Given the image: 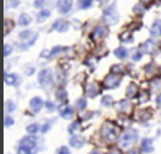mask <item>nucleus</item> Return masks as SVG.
Listing matches in <instances>:
<instances>
[{"mask_svg": "<svg viewBox=\"0 0 161 154\" xmlns=\"http://www.w3.org/2000/svg\"><path fill=\"white\" fill-rule=\"evenodd\" d=\"M46 107H47V109H48V111H53L54 104H53V102H51V101H47V102H46Z\"/></svg>", "mask_w": 161, "mask_h": 154, "instance_id": "nucleus-39", "label": "nucleus"}, {"mask_svg": "<svg viewBox=\"0 0 161 154\" xmlns=\"http://www.w3.org/2000/svg\"><path fill=\"white\" fill-rule=\"evenodd\" d=\"M11 52H12V47H11L9 45H5L4 46V55L5 57H7Z\"/></svg>", "mask_w": 161, "mask_h": 154, "instance_id": "nucleus-36", "label": "nucleus"}, {"mask_svg": "<svg viewBox=\"0 0 161 154\" xmlns=\"http://www.w3.org/2000/svg\"><path fill=\"white\" fill-rule=\"evenodd\" d=\"M31 33L32 32L30 31H24L20 33V38H23V39H26V38H28V36H31Z\"/></svg>", "mask_w": 161, "mask_h": 154, "instance_id": "nucleus-37", "label": "nucleus"}, {"mask_svg": "<svg viewBox=\"0 0 161 154\" xmlns=\"http://www.w3.org/2000/svg\"><path fill=\"white\" fill-rule=\"evenodd\" d=\"M31 21H32L31 17L26 13L21 14V15L19 17V24H20L21 26H28V25L31 24Z\"/></svg>", "mask_w": 161, "mask_h": 154, "instance_id": "nucleus-18", "label": "nucleus"}, {"mask_svg": "<svg viewBox=\"0 0 161 154\" xmlns=\"http://www.w3.org/2000/svg\"><path fill=\"white\" fill-rule=\"evenodd\" d=\"M134 141H136V132L130 129V131L126 132L124 135L121 136L120 139V146L121 147H130L134 144Z\"/></svg>", "mask_w": 161, "mask_h": 154, "instance_id": "nucleus-4", "label": "nucleus"}, {"mask_svg": "<svg viewBox=\"0 0 161 154\" xmlns=\"http://www.w3.org/2000/svg\"><path fill=\"white\" fill-rule=\"evenodd\" d=\"M5 34H8V32L14 27L13 25V21H11V20H5Z\"/></svg>", "mask_w": 161, "mask_h": 154, "instance_id": "nucleus-25", "label": "nucleus"}, {"mask_svg": "<svg viewBox=\"0 0 161 154\" xmlns=\"http://www.w3.org/2000/svg\"><path fill=\"white\" fill-rule=\"evenodd\" d=\"M140 114H141V119L142 120H147V119H149L151 118V111H141L140 112Z\"/></svg>", "mask_w": 161, "mask_h": 154, "instance_id": "nucleus-34", "label": "nucleus"}, {"mask_svg": "<svg viewBox=\"0 0 161 154\" xmlns=\"http://www.w3.org/2000/svg\"><path fill=\"white\" fill-rule=\"evenodd\" d=\"M5 107H6V111H7V112H12V111L15 109V105H14L12 101H6Z\"/></svg>", "mask_w": 161, "mask_h": 154, "instance_id": "nucleus-29", "label": "nucleus"}, {"mask_svg": "<svg viewBox=\"0 0 161 154\" xmlns=\"http://www.w3.org/2000/svg\"><path fill=\"white\" fill-rule=\"evenodd\" d=\"M136 93H138V86L135 84H130V86H128V88L126 90V96L130 98V99L134 98L135 95H136Z\"/></svg>", "mask_w": 161, "mask_h": 154, "instance_id": "nucleus-16", "label": "nucleus"}, {"mask_svg": "<svg viewBox=\"0 0 161 154\" xmlns=\"http://www.w3.org/2000/svg\"><path fill=\"white\" fill-rule=\"evenodd\" d=\"M48 127H49V125L48 124H46L45 126H44V128H42V132H46L47 129H48Z\"/></svg>", "mask_w": 161, "mask_h": 154, "instance_id": "nucleus-45", "label": "nucleus"}, {"mask_svg": "<svg viewBox=\"0 0 161 154\" xmlns=\"http://www.w3.org/2000/svg\"><path fill=\"white\" fill-rule=\"evenodd\" d=\"M41 57H44V58H48V57H52V53L48 52V51H44V52L41 53Z\"/></svg>", "mask_w": 161, "mask_h": 154, "instance_id": "nucleus-41", "label": "nucleus"}, {"mask_svg": "<svg viewBox=\"0 0 161 154\" xmlns=\"http://www.w3.org/2000/svg\"><path fill=\"white\" fill-rule=\"evenodd\" d=\"M153 150V142L151 139H145L142 141V152H151Z\"/></svg>", "mask_w": 161, "mask_h": 154, "instance_id": "nucleus-19", "label": "nucleus"}, {"mask_svg": "<svg viewBox=\"0 0 161 154\" xmlns=\"http://www.w3.org/2000/svg\"><path fill=\"white\" fill-rule=\"evenodd\" d=\"M124 71H125V67L122 65H116V66H113L112 67L113 73H122Z\"/></svg>", "mask_w": 161, "mask_h": 154, "instance_id": "nucleus-30", "label": "nucleus"}, {"mask_svg": "<svg viewBox=\"0 0 161 154\" xmlns=\"http://www.w3.org/2000/svg\"><path fill=\"white\" fill-rule=\"evenodd\" d=\"M17 81V75L15 74H5V82L7 85H13Z\"/></svg>", "mask_w": 161, "mask_h": 154, "instance_id": "nucleus-21", "label": "nucleus"}, {"mask_svg": "<svg viewBox=\"0 0 161 154\" xmlns=\"http://www.w3.org/2000/svg\"><path fill=\"white\" fill-rule=\"evenodd\" d=\"M57 152H58V153H69V150H68V148H66V147H60V148H59L58 151H57Z\"/></svg>", "mask_w": 161, "mask_h": 154, "instance_id": "nucleus-38", "label": "nucleus"}, {"mask_svg": "<svg viewBox=\"0 0 161 154\" xmlns=\"http://www.w3.org/2000/svg\"><path fill=\"white\" fill-rule=\"evenodd\" d=\"M53 28L58 32H66L68 30V24L65 20H57L53 24Z\"/></svg>", "mask_w": 161, "mask_h": 154, "instance_id": "nucleus-11", "label": "nucleus"}, {"mask_svg": "<svg viewBox=\"0 0 161 154\" xmlns=\"http://www.w3.org/2000/svg\"><path fill=\"white\" fill-rule=\"evenodd\" d=\"M103 21L107 25H114L118 23L119 20V15H118V11H116L115 5H111L103 13Z\"/></svg>", "mask_w": 161, "mask_h": 154, "instance_id": "nucleus-3", "label": "nucleus"}, {"mask_svg": "<svg viewBox=\"0 0 161 154\" xmlns=\"http://www.w3.org/2000/svg\"><path fill=\"white\" fill-rule=\"evenodd\" d=\"M60 50H61L60 47H55V48H54V50L52 51V57H53V55H55V54H57V53H59L58 51H60Z\"/></svg>", "mask_w": 161, "mask_h": 154, "instance_id": "nucleus-42", "label": "nucleus"}, {"mask_svg": "<svg viewBox=\"0 0 161 154\" xmlns=\"http://www.w3.org/2000/svg\"><path fill=\"white\" fill-rule=\"evenodd\" d=\"M119 84H120V78L115 75V73H112V74L107 75L103 80V86L106 88H115Z\"/></svg>", "mask_w": 161, "mask_h": 154, "instance_id": "nucleus-5", "label": "nucleus"}, {"mask_svg": "<svg viewBox=\"0 0 161 154\" xmlns=\"http://www.w3.org/2000/svg\"><path fill=\"white\" fill-rule=\"evenodd\" d=\"M14 124V120L11 117H5V121H4V125L5 127H9V126H12Z\"/></svg>", "mask_w": 161, "mask_h": 154, "instance_id": "nucleus-33", "label": "nucleus"}, {"mask_svg": "<svg viewBox=\"0 0 161 154\" xmlns=\"http://www.w3.org/2000/svg\"><path fill=\"white\" fill-rule=\"evenodd\" d=\"M79 127H80V124L78 123V121H75V123H73V124L71 125V126H69V128H68V131H69V133H73V132L75 131V129H78Z\"/></svg>", "mask_w": 161, "mask_h": 154, "instance_id": "nucleus-35", "label": "nucleus"}, {"mask_svg": "<svg viewBox=\"0 0 161 154\" xmlns=\"http://www.w3.org/2000/svg\"><path fill=\"white\" fill-rule=\"evenodd\" d=\"M141 48H142L143 52H146V53H153L154 50H155V45H154V42H153L152 40H148V41H146L145 44H142Z\"/></svg>", "mask_w": 161, "mask_h": 154, "instance_id": "nucleus-17", "label": "nucleus"}, {"mask_svg": "<svg viewBox=\"0 0 161 154\" xmlns=\"http://www.w3.org/2000/svg\"><path fill=\"white\" fill-rule=\"evenodd\" d=\"M38 131H39V126L36 124H32V125H30V126L27 127V132L31 133V134H36Z\"/></svg>", "mask_w": 161, "mask_h": 154, "instance_id": "nucleus-27", "label": "nucleus"}, {"mask_svg": "<svg viewBox=\"0 0 161 154\" xmlns=\"http://www.w3.org/2000/svg\"><path fill=\"white\" fill-rule=\"evenodd\" d=\"M157 104L159 105V106H161V94L157 98Z\"/></svg>", "mask_w": 161, "mask_h": 154, "instance_id": "nucleus-44", "label": "nucleus"}, {"mask_svg": "<svg viewBox=\"0 0 161 154\" xmlns=\"http://www.w3.org/2000/svg\"><path fill=\"white\" fill-rule=\"evenodd\" d=\"M72 7L71 0H60L58 3V9L63 13H67Z\"/></svg>", "mask_w": 161, "mask_h": 154, "instance_id": "nucleus-8", "label": "nucleus"}, {"mask_svg": "<svg viewBox=\"0 0 161 154\" xmlns=\"http://www.w3.org/2000/svg\"><path fill=\"white\" fill-rule=\"evenodd\" d=\"M52 80H53V74L48 69H44L39 73V82L41 85H44V86L49 85V84H52Z\"/></svg>", "mask_w": 161, "mask_h": 154, "instance_id": "nucleus-6", "label": "nucleus"}, {"mask_svg": "<svg viewBox=\"0 0 161 154\" xmlns=\"http://www.w3.org/2000/svg\"><path fill=\"white\" fill-rule=\"evenodd\" d=\"M151 33H152V36H155V38L161 36V21L160 20H158V21H155V23L153 24L152 28H151Z\"/></svg>", "mask_w": 161, "mask_h": 154, "instance_id": "nucleus-15", "label": "nucleus"}, {"mask_svg": "<svg viewBox=\"0 0 161 154\" xmlns=\"http://www.w3.org/2000/svg\"><path fill=\"white\" fill-rule=\"evenodd\" d=\"M141 53H140V52H136V53H134V54H133V60H135V61H138L139 59H140V58H141Z\"/></svg>", "mask_w": 161, "mask_h": 154, "instance_id": "nucleus-40", "label": "nucleus"}, {"mask_svg": "<svg viewBox=\"0 0 161 154\" xmlns=\"http://www.w3.org/2000/svg\"><path fill=\"white\" fill-rule=\"evenodd\" d=\"M86 93L88 94V96H91V98H94V96L99 93L98 85H97L95 82H92V84H90V85L87 86V88H86Z\"/></svg>", "mask_w": 161, "mask_h": 154, "instance_id": "nucleus-12", "label": "nucleus"}, {"mask_svg": "<svg viewBox=\"0 0 161 154\" xmlns=\"http://www.w3.org/2000/svg\"><path fill=\"white\" fill-rule=\"evenodd\" d=\"M36 146V140L34 136H26L24 138L21 142H20V148H19V153L27 154L31 153L33 148Z\"/></svg>", "mask_w": 161, "mask_h": 154, "instance_id": "nucleus-2", "label": "nucleus"}, {"mask_svg": "<svg viewBox=\"0 0 161 154\" xmlns=\"http://www.w3.org/2000/svg\"><path fill=\"white\" fill-rule=\"evenodd\" d=\"M92 4V0H79V7L80 8H88Z\"/></svg>", "mask_w": 161, "mask_h": 154, "instance_id": "nucleus-26", "label": "nucleus"}, {"mask_svg": "<svg viewBox=\"0 0 161 154\" xmlns=\"http://www.w3.org/2000/svg\"><path fill=\"white\" fill-rule=\"evenodd\" d=\"M59 112H60V115L64 119H69L73 115V109L69 106H61L60 109H59Z\"/></svg>", "mask_w": 161, "mask_h": 154, "instance_id": "nucleus-14", "label": "nucleus"}, {"mask_svg": "<svg viewBox=\"0 0 161 154\" xmlns=\"http://www.w3.org/2000/svg\"><path fill=\"white\" fill-rule=\"evenodd\" d=\"M116 109H118L119 112L128 114L130 111H132V105H130V102L127 101V100H121V101H119V102L116 104Z\"/></svg>", "mask_w": 161, "mask_h": 154, "instance_id": "nucleus-7", "label": "nucleus"}, {"mask_svg": "<svg viewBox=\"0 0 161 154\" xmlns=\"http://www.w3.org/2000/svg\"><path fill=\"white\" fill-rule=\"evenodd\" d=\"M107 34V28L105 26H98V28H95V31L93 32V38L94 39H101Z\"/></svg>", "mask_w": 161, "mask_h": 154, "instance_id": "nucleus-13", "label": "nucleus"}, {"mask_svg": "<svg viewBox=\"0 0 161 154\" xmlns=\"http://www.w3.org/2000/svg\"><path fill=\"white\" fill-rule=\"evenodd\" d=\"M49 11H47V9H44V11H41L40 13L38 14V21L39 23H42V21H45L46 19L49 17Z\"/></svg>", "mask_w": 161, "mask_h": 154, "instance_id": "nucleus-22", "label": "nucleus"}, {"mask_svg": "<svg viewBox=\"0 0 161 154\" xmlns=\"http://www.w3.org/2000/svg\"><path fill=\"white\" fill-rule=\"evenodd\" d=\"M140 1H141L142 4H149V3L152 1V0H140Z\"/></svg>", "mask_w": 161, "mask_h": 154, "instance_id": "nucleus-46", "label": "nucleus"}, {"mask_svg": "<svg viewBox=\"0 0 161 154\" xmlns=\"http://www.w3.org/2000/svg\"><path fill=\"white\" fill-rule=\"evenodd\" d=\"M86 105H87V101H86V99H79V101L76 102V107H78V109H85L86 108Z\"/></svg>", "mask_w": 161, "mask_h": 154, "instance_id": "nucleus-28", "label": "nucleus"}, {"mask_svg": "<svg viewBox=\"0 0 161 154\" xmlns=\"http://www.w3.org/2000/svg\"><path fill=\"white\" fill-rule=\"evenodd\" d=\"M33 73H34V68H33V67H32V68H27L26 74H28V75H30V74H33Z\"/></svg>", "mask_w": 161, "mask_h": 154, "instance_id": "nucleus-43", "label": "nucleus"}, {"mask_svg": "<svg viewBox=\"0 0 161 154\" xmlns=\"http://www.w3.org/2000/svg\"><path fill=\"white\" fill-rule=\"evenodd\" d=\"M120 39L122 41H130L132 40V36H130V34L128 32H124L122 34H120Z\"/></svg>", "mask_w": 161, "mask_h": 154, "instance_id": "nucleus-31", "label": "nucleus"}, {"mask_svg": "<svg viewBox=\"0 0 161 154\" xmlns=\"http://www.w3.org/2000/svg\"><path fill=\"white\" fill-rule=\"evenodd\" d=\"M57 98L59 100H61V101H66V99H67V93H66V91L65 90H59L57 92Z\"/></svg>", "mask_w": 161, "mask_h": 154, "instance_id": "nucleus-23", "label": "nucleus"}, {"mask_svg": "<svg viewBox=\"0 0 161 154\" xmlns=\"http://www.w3.org/2000/svg\"><path fill=\"white\" fill-rule=\"evenodd\" d=\"M115 55L119 58V59H125L126 57L128 55V52H127V50L126 48H124V47H119L118 50H115Z\"/></svg>", "mask_w": 161, "mask_h": 154, "instance_id": "nucleus-20", "label": "nucleus"}, {"mask_svg": "<svg viewBox=\"0 0 161 154\" xmlns=\"http://www.w3.org/2000/svg\"><path fill=\"white\" fill-rule=\"evenodd\" d=\"M101 135L108 142H114L119 136V128L112 123H106L101 128Z\"/></svg>", "mask_w": 161, "mask_h": 154, "instance_id": "nucleus-1", "label": "nucleus"}, {"mask_svg": "<svg viewBox=\"0 0 161 154\" xmlns=\"http://www.w3.org/2000/svg\"><path fill=\"white\" fill-rule=\"evenodd\" d=\"M19 0H6V7L7 8H15L18 7Z\"/></svg>", "mask_w": 161, "mask_h": 154, "instance_id": "nucleus-24", "label": "nucleus"}, {"mask_svg": "<svg viewBox=\"0 0 161 154\" xmlns=\"http://www.w3.org/2000/svg\"><path fill=\"white\" fill-rule=\"evenodd\" d=\"M99 1H100V3H107L108 0H99Z\"/></svg>", "mask_w": 161, "mask_h": 154, "instance_id": "nucleus-47", "label": "nucleus"}, {"mask_svg": "<svg viewBox=\"0 0 161 154\" xmlns=\"http://www.w3.org/2000/svg\"><path fill=\"white\" fill-rule=\"evenodd\" d=\"M42 105H44L42 100H41L40 98H38V96H36V98H33V99L31 100V109L33 112H36V113L40 111L41 107H42Z\"/></svg>", "mask_w": 161, "mask_h": 154, "instance_id": "nucleus-10", "label": "nucleus"}, {"mask_svg": "<svg viewBox=\"0 0 161 154\" xmlns=\"http://www.w3.org/2000/svg\"><path fill=\"white\" fill-rule=\"evenodd\" d=\"M69 144H71L73 147H75V148H80L84 146L85 144V139L82 138V136H76V135H73L69 139Z\"/></svg>", "mask_w": 161, "mask_h": 154, "instance_id": "nucleus-9", "label": "nucleus"}, {"mask_svg": "<svg viewBox=\"0 0 161 154\" xmlns=\"http://www.w3.org/2000/svg\"><path fill=\"white\" fill-rule=\"evenodd\" d=\"M112 104H113V100L111 96H103V106H112Z\"/></svg>", "mask_w": 161, "mask_h": 154, "instance_id": "nucleus-32", "label": "nucleus"}]
</instances>
